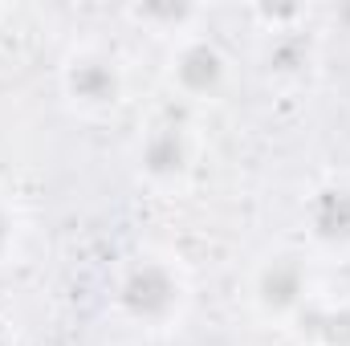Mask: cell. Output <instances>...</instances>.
I'll use <instances>...</instances> for the list:
<instances>
[{"instance_id": "cell-1", "label": "cell", "mask_w": 350, "mask_h": 346, "mask_svg": "<svg viewBox=\"0 0 350 346\" xmlns=\"http://www.w3.org/2000/svg\"><path fill=\"white\" fill-rule=\"evenodd\" d=\"M179 302H183V285H179L175 269H167L163 261H139L118 281V306L135 322L159 326L179 310Z\"/></svg>"}, {"instance_id": "cell-2", "label": "cell", "mask_w": 350, "mask_h": 346, "mask_svg": "<svg viewBox=\"0 0 350 346\" xmlns=\"http://www.w3.org/2000/svg\"><path fill=\"white\" fill-rule=\"evenodd\" d=\"M62 82H66V94L78 106H86V110H106V106H114L122 98V70H118V62L106 57V53H94V49L70 57Z\"/></svg>"}, {"instance_id": "cell-3", "label": "cell", "mask_w": 350, "mask_h": 346, "mask_svg": "<svg viewBox=\"0 0 350 346\" xmlns=\"http://www.w3.org/2000/svg\"><path fill=\"white\" fill-rule=\"evenodd\" d=\"M172 78L187 98H216L228 82V57L220 53V45L196 37V41L179 45L172 62Z\"/></svg>"}, {"instance_id": "cell-4", "label": "cell", "mask_w": 350, "mask_h": 346, "mask_svg": "<svg viewBox=\"0 0 350 346\" xmlns=\"http://www.w3.org/2000/svg\"><path fill=\"white\" fill-rule=\"evenodd\" d=\"M306 265L297 257H273L257 273V306L265 314H297L306 302Z\"/></svg>"}, {"instance_id": "cell-5", "label": "cell", "mask_w": 350, "mask_h": 346, "mask_svg": "<svg viewBox=\"0 0 350 346\" xmlns=\"http://www.w3.org/2000/svg\"><path fill=\"white\" fill-rule=\"evenodd\" d=\"M139 163L155 183H172L179 175H187V168H191V135L183 127H175V122L155 127L139 147Z\"/></svg>"}, {"instance_id": "cell-6", "label": "cell", "mask_w": 350, "mask_h": 346, "mask_svg": "<svg viewBox=\"0 0 350 346\" xmlns=\"http://www.w3.org/2000/svg\"><path fill=\"white\" fill-rule=\"evenodd\" d=\"M310 228L322 245H350V187H322L310 200Z\"/></svg>"}, {"instance_id": "cell-7", "label": "cell", "mask_w": 350, "mask_h": 346, "mask_svg": "<svg viewBox=\"0 0 350 346\" xmlns=\"http://www.w3.org/2000/svg\"><path fill=\"white\" fill-rule=\"evenodd\" d=\"M297 330L314 346H350V306H301Z\"/></svg>"}, {"instance_id": "cell-8", "label": "cell", "mask_w": 350, "mask_h": 346, "mask_svg": "<svg viewBox=\"0 0 350 346\" xmlns=\"http://www.w3.org/2000/svg\"><path fill=\"white\" fill-rule=\"evenodd\" d=\"M131 16H135V21H143V25L179 29L183 21H191V16H196V8H191V4H135V8H131Z\"/></svg>"}, {"instance_id": "cell-9", "label": "cell", "mask_w": 350, "mask_h": 346, "mask_svg": "<svg viewBox=\"0 0 350 346\" xmlns=\"http://www.w3.org/2000/svg\"><path fill=\"white\" fill-rule=\"evenodd\" d=\"M12 232H16V220H12V212L0 204V257H4L8 245H12Z\"/></svg>"}, {"instance_id": "cell-10", "label": "cell", "mask_w": 350, "mask_h": 346, "mask_svg": "<svg viewBox=\"0 0 350 346\" xmlns=\"http://www.w3.org/2000/svg\"><path fill=\"white\" fill-rule=\"evenodd\" d=\"M0 346H12V343H8V334H4V330H0Z\"/></svg>"}]
</instances>
